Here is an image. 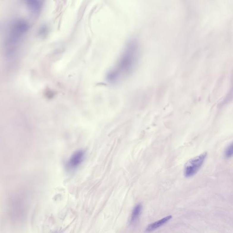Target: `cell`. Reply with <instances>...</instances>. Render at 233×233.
Wrapping results in <instances>:
<instances>
[{"mask_svg": "<svg viewBox=\"0 0 233 233\" xmlns=\"http://www.w3.org/2000/svg\"><path fill=\"white\" fill-rule=\"evenodd\" d=\"M85 157V154L84 151L79 150L73 154L67 163V169L70 171L76 170L83 163Z\"/></svg>", "mask_w": 233, "mask_h": 233, "instance_id": "4", "label": "cell"}, {"mask_svg": "<svg viewBox=\"0 0 233 233\" xmlns=\"http://www.w3.org/2000/svg\"><path fill=\"white\" fill-rule=\"evenodd\" d=\"M172 218V215L168 216L162 218V219L157 221L153 223L149 224L147 226L146 229V232H147V233H150V232H152V231L156 230L158 228L162 226V225L168 222L169 220H171Z\"/></svg>", "mask_w": 233, "mask_h": 233, "instance_id": "5", "label": "cell"}, {"mask_svg": "<svg viewBox=\"0 0 233 233\" xmlns=\"http://www.w3.org/2000/svg\"><path fill=\"white\" fill-rule=\"evenodd\" d=\"M207 155V152H205L189 159L185 164L184 168V173L185 177L191 178L197 174L205 162Z\"/></svg>", "mask_w": 233, "mask_h": 233, "instance_id": "3", "label": "cell"}, {"mask_svg": "<svg viewBox=\"0 0 233 233\" xmlns=\"http://www.w3.org/2000/svg\"><path fill=\"white\" fill-rule=\"evenodd\" d=\"M224 156L225 158H231L233 156V141L230 143L225 148L224 151Z\"/></svg>", "mask_w": 233, "mask_h": 233, "instance_id": "8", "label": "cell"}, {"mask_svg": "<svg viewBox=\"0 0 233 233\" xmlns=\"http://www.w3.org/2000/svg\"><path fill=\"white\" fill-rule=\"evenodd\" d=\"M142 210V205L141 204H138L134 207L131 215V220H130L131 223H133L138 220V218L141 214Z\"/></svg>", "mask_w": 233, "mask_h": 233, "instance_id": "7", "label": "cell"}, {"mask_svg": "<svg viewBox=\"0 0 233 233\" xmlns=\"http://www.w3.org/2000/svg\"><path fill=\"white\" fill-rule=\"evenodd\" d=\"M136 48L128 47L125 53L123 55L118 66L114 69L109 73L108 78L110 81H116L119 77L125 73H127L132 68L136 58Z\"/></svg>", "mask_w": 233, "mask_h": 233, "instance_id": "1", "label": "cell"}, {"mask_svg": "<svg viewBox=\"0 0 233 233\" xmlns=\"http://www.w3.org/2000/svg\"><path fill=\"white\" fill-rule=\"evenodd\" d=\"M29 28V25L25 21H16L11 26L7 39V48H9L8 51H10L11 54L14 53L15 48L18 46V43L21 39V37L26 33Z\"/></svg>", "mask_w": 233, "mask_h": 233, "instance_id": "2", "label": "cell"}, {"mask_svg": "<svg viewBox=\"0 0 233 233\" xmlns=\"http://www.w3.org/2000/svg\"><path fill=\"white\" fill-rule=\"evenodd\" d=\"M27 6L32 12L37 14L41 11L42 4L39 1H27Z\"/></svg>", "mask_w": 233, "mask_h": 233, "instance_id": "6", "label": "cell"}]
</instances>
